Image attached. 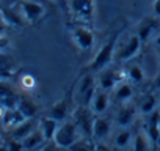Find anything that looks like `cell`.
I'll return each mask as SVG.
<instances>
[{
	"label": "cell",
	"instance_id": "19",
	"mask_svg": "<svg viewBox=\"0 0 160 151\" xmlns=\"http://www.w3.org/2000/svg\"><path fill=\"white\" fill-rule=\"evenodd\" d=\"M157 27V21L155 19H152V18H144L140 24H138V29H137V35L140 36V39L144 43L149 36H151V33L154 32V29Z\"/></svg>",
	"mask_w": 160,
	"mask_h": 151
},
{
	"label": "cell",
	"instance_id": "15",
	"mask_svg": "<svg viewBox=\"0 0 160 151\" xmlns=\"http://www.w3.org/2000/svg\"><path fill=\"white\" fill-rule=\"evenodd\" d=\"M47 142L42 131L41 129H35L32 131L24 140H22V145H24V149H35V148H39L42 146V143Z\"/></svg>",
	"mask_w": 160,
	"mask_h": 151
},
{
	"label": "cell",
	"instance_id": "13",
	"mask_svg": "<svg viewBox=\"0 0 160 151\" xmlns=\"http://www.w3.org/2000/svg\"><path fill=\"white\" fill-rule=\"evenodd\" d=\"M36 129V120H33V118H27L24 123H21V124H18V126H14L13 128V132H11V137L14 138V140H24L32 131H35Z\"/></svg>",
	"mask_w": 160,
	"mask_h": 151
},
{
	"label": "cell",
	"instance_id": "8",
	"mask_svg": "<svg viewBox=\"0 0 160 151\" xmlns=\"http://www.w3.org/2000/svg\"><path fill=\"white\" fill-rule=\"evenodd\" d=\"M110 106V98H108V93L105 90H98L94 98H93V102H91V110L96 113V115H102L104 112H107Z\"/></svg>",
	"mask_w": 160,
	"mask_h": 151
},
{
	"label": "cell",
	"instance_id": "18",
	"mask_svg": "<svg viewBox=\"0 0 160 151\" xmlns=\"http://www.w3.org/2000/svg\"><path fill=\"white\" fill-rule=\"evenodd\" d=\"M149 121H148V135L152 142V145H155L158 134H160V112L154 110L152 113H149Z\"/></svg>",
	"mask_w": 160,
	"mask_h": 151
},
{
	"label": "cell",
	"instance_id": "23",
	"mask_svg": "<svg viewBox=\"0 0 160 151\" xmlns=\"http://www.w3.org/2000/svg\"><path fill=\"white\" fill-rule=\"evenodd\" d=\"M93 87H96V84H94V77L91 74H87V76H83L82 77V81H80V84H78V90H77V96L80 98L82 95H85L90 88H93Z\"/></svg>",
	"mask_w": 160,
	"mask_h": 151
},
{
	"label": "cell",
	"instance_id": "24",
	"mask_svg": "<svg viewBox=\"0 0 160 151\" xmlns=\"http://www.w3.org/2000/svg\"><path fill=\"white\" fill-rule=\"evenodd\" d=\"M127 77H129L132 82L140 84V82L144 79V72H143V69H141L138 65H132V66L127 69Z\"/></svg>",
	"mask_w": 160,
	"mask_h": 151
},
{
	"label": "cell",
	"instance_id": "27",
	"mask_svg": "<svg viewBox=\"0 0 160 151\" xmlns=\"http://www.w3.org/2000/svg\"><path fill=\"white\" fill-rule=\"evenodd\" d=\"M21 87L24 90H33L36 87V79L33 77V76H30V74H25L24 77L21 79Z\"/></svg>",
	"mask_w": 160,
	"mask_h": 151
},
{
	"label": "cell",
	"instance_id": "28",
	"mask_svg": "<svg viewBox=\"0 0 160 151\" xmlns=\"http://www.w3.org/2000/svg\"><path fill=\"white\" fill-rule=\"evenodd\" d=\"M154 88H155V90H160V72L157 74V77H155V81H154Z\"/></svg>",
	"mask_w": 160,
	"mask_h": 151
},
{
	"label": "cell",
	"instance_id": "14",
	"mask_svg": "<svg viewBox=\"0 0 160 151\" xmlns=\"http://www.w3.org/2000/svg\"><path fill=\"white\" fill-rule=\"evenodd\" d=\"M2 18H3V24L5 25H11V27H16V29H22L25 25V18H22L19 13L13 11V10H8V8H2Z\"/></svg>",
	"mask_w": 160,
	"mask_h": 151
},
{
	"label": "cell",
	"instance_id": "11",
	"mask_svg": "<svg viewBox=\"0 0 160 151\" xmlns=\"http://www.w3.org/2000/svg\"><path fill=\"white\" fill-rule=\"evenodd\" d=\"M38 124H39V129L42 131L47 142L55 138V134H57V129H58V121L55 118H52L50 115L49 117H41Z\"/></svg>",
	"mask_w": 160,
	"mask_h": 151
},
{
	"label": "cell",
	"instance_id": "1",
	"mask_svg": "<svg viewBox=\"0 0 160 151\" xmlns=\"http://www.w3.org/2000/svg\"><path fill=\"white\" fill-rule=\"evenodd\" d=\"M78 126L75 121H64L61 126H58L55 134V145L58 148H72L78 142Z\"/></svg>",
	"mask_w": 160,
	"mask_h": 151
},
{
	"label": "cell",
	"instance_id": "29",
	"mask_svg": "<svg viewBox=\"0 0 160 151\" xmlns=\"http://www.w3.org/2000/svg\"><path fill=\"white\" fill-rule=\"evenodd\" d=\"M154 11L160 16V0H155L154 2Z\"/></svg>",
	"mask_w": 160,
	"mask_h": 151
},
{
	"label": "cell",
	"instance_id": "2",
	"mask_svg": "<svg viewBox=\"0 0 160 151\" xmlns=\"http://www.w3.org/2000/svg\"><path fill=\"white\" fill-rule=\"evenodd\" d=\"M115 44H116V36L110 38V39L99 49V52L96 54L94 60H93V61L90 63V66H88V69H90L91 72H99V71L105 69V68L112 63V60H113V52H115Z\"/></svg>",
	"mask_w": 160,
	"mask_h": 151
},
{
	"label": "cell",
	"instance_id": "30",
	"mask_svg": "<svg viewBox=\"0 0 160 151\" xmlns=\"http://www.w3.org/2000/svg\"><path fill=\"white\" fill-rule=\"evenodd\" d=\"M154 146H160V134H158V138H157V142H155Z\"/></svg>",
	"mask_w": 160,
	"mask_h": 151
},
{
	"label": "cell",
	"instance_id": "20",
	"mask_svg": "<svg viewBox=\"0 0 160 151\" xmlns=\"http://www.w3.org/2000/svg\"><path fill=\"white\" fill-rule=\"evenodd\" d=\"M133 96V88L130 84H119L116 87V91H115V101L116 102H127L130 98Z\"/></svg>",
	"mask_w": 160,
	"mask_h": 151
},
{
	"label": "cell",
	"instance_id": "12",
	"mask_svg": "<svg viewBox=\"0 0 160 151\" xmlns=\"http://www.w3.org/2000/svg\"><path fill=\"white\" fill-rule=\"evenodd\" d=\"M116 124L119 126V128H127V126H130L132 123H133V120H135V107H132V106H121L119 107V110H118V113H116Z\"/></svg>",
	"mask_w": 160,
	"mask_h": 151
},
{
	"label": "cell",
	"instance_id": "21",
	"mask_svg": "<svg viewBox=\"0 0 160 151\" xmlns=\"http://www.w3.org/2000/svg\"><path fill=\"white\" fill-rule=\"evenodd\" d=\"M18 109H19V110H21L27 118H33V117H35V113L38 112V107L35 106V102H33L32 99H28V98H24V96H21V98H19Z\"/></svg>",
	"mask_w": 160,
	"mask_h": 151
},
{
	"label": "cell",
	"instance_id": "4",
	"mask_svg": "<svg viewBox=\"0 0 160 151\" xmlns=\"http://www.w3.org/2000/svg\"><path fill=\"white\" fill-rule=\"evenodd\" d=\"M69 8L75 19L83 24H93L94 16V2L93 0H69Z\"/></svg>",
	"mask_w": 160,
	"mask_h": 151
},
{
	"label": "cell",
	"instance_id": "10",
	"mask_svg": "<svg viewBox=\"0 0 160 151\" xmlns=\"http://www.w3.org/2000/svg\"><path fill=\"white\" fill-rule=\"evenodd\" d=\"M27 120V117L16 107V109H2V121L5 126H18L21 123H24Z\"/></svg>",
	"mask_w": 160,
	"mask_h": 151
},
{
	"label": "cell",
	"instance_id": "25",
	"mask_svg": "<svg viewBox=\"0 0 160 151\" xmlns=\"http://www.w3.org/2000/svg\"><path fill=\"white\" fill-rule=\"evenodd\" d=\"M151 138H149V135L148 134H144V132H140V134H137V137H135V143H133V148L135 149H148V148H151Z\"/></svg>",
	"mask_w": 160,
	"mask_h": 151
},
{
	"label": "cell",
	"instance_id": "22",
	"mask_svg": "<svg viewBox=\"0 0 160 151\" xmlns=\"http://www.w3.org/2000/svg\"><path fill=\"white\" fill-rule=\"evenodd\" d=\"M155 107H157V99H155V96L151 95V93L144 95L143 99H141V102H140V110H141L143 113H152V112L155 110Z\"/></svg>",
	"mask_w": 160,
	"mask_h": 151
},
{
	"label": "cell",
	"instance_id": "16",
	"mask_svg": "<svg viewBox=\"0 0 160 151\" xmlns=\"http://www.w3.org/2000/svg\"><path fill=\"white\" fill-rule=\"evenodd\" d=\"M101 74H99V87L102 88V90H105V91H108V90H112L116 84H118V76H116V72L115 71H112V69H102V71H99Z\"/></svg>",
	"mask_w": 160,
	"mask_h": 151
},
{
	"label": "cell",
	"instance_id": "31",
	"mask_svg": "<svg viewBox=\"0 0 160 151\" xmlns=\"http://www.w3.org/2000/svg\"><path fill=\"white\" fill-rule=\"evenodd\" d=\"M155 44H157V46H160V35L155 38Z\"/></svg>",
	"mask_w": 160,
	"mask_h": 151
},
{
	"label": "cell",
	"instance_id": "6",
	"mask_svg": "<svg viewBox=\"0 0 160 151\" xmlns=\"http://www.w3.org/2000/svg\"><path fill=\"white\" fill-rule=\"evenodd\" d=\"M141 44H143V41L140 39V36H138V35H132V36L129 38V41H127L121 49H118V52H116V55H115V60H116L118 63H126V61L135 58V57L140 54Z\"/></svg>",
	"mask_w": 160,
	"mask_h": 151
},
{
	"label": "cell",
	"instance_id": "7",
	"mask_svg": "<svg viewBox=\"0 0 160 151\" xmlns=\"http://www.w3.org/2000/svg\"><path fill=\"white\" fill-rule=\"evenodd\" d=\"M21 10H22V16L25 18L27 24H35L36 21L42 19V16L46 14L44 7L38 2H32V0L21 2Z\"/></svg>",
	"mask_w": 160,
	"mask_h": 151
},
{
	"label": "cell",
	"instance_id": "3",
	"mask_svg": "<svg viewBox=\"0 0 160 151\" xmlns=\"http://www.w3.org/2000/svg\"><path fill=\"white\" fill-rule=\"evenodd\" d=\"M72 39L74 44L83 52L91 50L94 46V33L87 24H77L72 29Z\"/></svg>",
	"mask_w": 160,
	"mask_h": 151
},
{
	"label": "cell",
	"instance_id": "17",
	"mask_svg": "<svg viewBox=\"0 0 160 151\" xmlns=\"http://www.w3.org/2000/svg\"><path fill=\"white\" fill-rule=\"evenodd\" d=\"M68 112H69V101H68V98H63V99H60L58 102H55L52 106L50 117L55 118L57 121H66Z\"/></svg>",
	"mask_w": 160,
	"mask_h": 151
},
{
	"label": "cell",
	"instance_id": "26",
	"mask_svg": "<svg viewBox=\"0 0 160 151\" xmlns=\"http://www.w3.org/2000/svg\"><path fill=\"white\" fill-rule=\"evenodd\" d=\"M130 140H132V134H130L129 131L122 129V131L118 132V135H116V138H115V145H116L118 148H126V146L130 143Z\"/></svg>",
	"mask_w": 160,
	"mask_h": 151
},
{
	"label": "cell",
	"instance_id": "9",
	"mask_svg": "<svg viewBox=\"0 0 160 151\" xmlns=\"http://www.w3.org/2000/svg\"><path fill=\"white\" fill-rule=\"evenodd\" d=\"M112 131V124L107 118H102L101 115H96L94 124H93V138L96 140H104L108 137Z\"/></svg>",
	"mask_w": 160,
	"mask_h": 151
},
{
	"label": "cell",
	"instance_id": "5",
	"mask_svg": "<svg viewBox=\"0 0 160 151\" xmlns=\"http://www.w3.org/2000/svg\"><path fill=\"white\" fill-rule=\"evenodd\" d=\"M96 113L93 110H90L87 106H78L77 110L74 112V121L77 123L78 129L82 131L83 135L87 137H93V124H94V117Z\"/></svg>",
	"mask_w": 160,
	"mask_h": 151
}]
</instances>
